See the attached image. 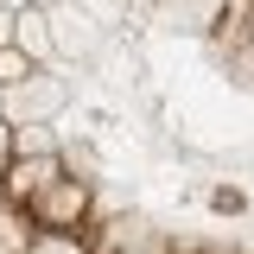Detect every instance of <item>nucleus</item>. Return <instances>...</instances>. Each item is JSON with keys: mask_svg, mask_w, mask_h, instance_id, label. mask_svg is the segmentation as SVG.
Instances as JSON below:
<instances>
[{"mask_svg": "<svg viewBox=\"0 0 254 254\" xmlns=\"http://www.w3.org/2000/svg\"><path fill=\"white\" fill-rule=\"evenodd\" d=\"M64 172H70L64 153H13L0 165V203H6V210H26L32 197L51 185V178H64Z\"/></svg>", "mask_w": 254, "mask_h": 254, "instance_id": "obj_3", "label": "nucleus"}, {"mask_svg": "<svg viewBox=\"0 0 254 254\" xmlns=\"http://www.w3.org/2000/svg\"><path fill=\"white\" fill-rule=\"evenodd\" d=\"M26 254H89V248H83V235H58V229H32Z\"/></svg>", "mask_w": 254, "mask_h": 254, "instance_id": "obj_6", "label": "nucleus"}, {"mask_svg": "<svg viewBox=\"0 0 254 254\" xmlns=\"http://www.w3.org/2000/svg\"><path fill=\"white\" fill-rule=\"evenodd\" d=\"M0 6H26V0H0Z\"/></svg>", "mask_w": 254, "mask_h": 254, "instance_id": "obj_12", "label": "nucleus"}, {"mask_svg": "<svg viewBox=\"0 0 254 254\" xmlns=\"http://www.w3.org/2000/svg\"><path fill=\"white\" fill-rule=\"evenodd\" d=\"M210 203H216V210H242V190H229V185H216V190H210Z\"/></svg>", "mask_w": 254, "mask_h": 254, "instance_id": "obj_8", "label": "nucleus"}, {"mask_svg": "<svg viewBox=\"0 0 254 254\" xmlns=\"http://www.w3.org/2000/svg\"><path fill=\"white\" fill-rule=\"evenodd\" d=\"M248 89H254V83H248Z\"/></svg>", "mask_w": 254, "mask_h": 254, "instance_id": "obj_13", "label": "nucleus"}, {"mask_svg": "<svg viewBox=\"0 0 254 254\" xmlns=\"http://www.w3.org/2000/svg\"><path fill=\"white\" fill-rule=\"evenodd\" d=\"M13 26H19V6H0V45H13Z\"/></svg>", "mask_w": 254, "mask_h": 254, "instance_id": "obj_9", "label": "nucleus"}, {"mask_svg": "<svg viewBox=\"0 0 254 254\" xmlns=\"http://www.w3.org/2000/svg\"><path fill=\"white\" fill-rule=\"evenodd\" d=\"M26 6H45V13H51V6H58V0H26Z\"/></svg>", "mask_w": 254, "mask_h": 254, "instance_id": "obj_11", "label": "nucleus"}, {"mask_svg": "<svg viewBox=\"0 0 254 254\" xmlns=\"http://www.w3.org/2000/svg\"><path fill=\"white\" fill-rule=\"evenodd\" d=\"M6 140H13V153H58V127H38V121L6 127Z\"/></svg>", "mask_w": 254, "mask_h": 254, "instance_id": "obj_5", "label": "nucleus"}, {"mask_svg": "<svg viewBox=\"0 0 254 254\" xmlns=\"http://www.w3.org/2000/svg\"><path fill=\"white\" fill-rule=\"evenodd\" d=\"M26 222H32V229H58V235H76L83 222H95V185H89V178H76V172L51 178V185H45V190L26 203Z\"/></svg>", "mask_w": 254, "mask_h": 254, "instance_id": "obj_2", "label": "nucleus"}, {"mask_svg": "<svg viewBox=\"0 0 254 254\" xmlns=\"http://www.w3.org/2000/svg\"><path fill=\"white\" fill-rule=\"evenodd\" d=\"M13 159V140H6V121H0V165Z\"/></svg>", "mask_w": 254, "mask_h": 254, "instance_id": "obj_10", "label": "nucleus"}, {"mask_svg": "<svg viewBox=\"0 0 254 254\" xmlns=\"http://www.w3.org/2000/svg\"><path fill=\"white\" fill-rule=\"evenodd\" d=\"M70 76H64L58 64H38L26 83H13V89H0V121L6 127H26V121H38V127H58V115L70 108Z\"/></svg>", "mask_w": 254, "mask_h": 254, "instance_id": "obj_1", "label": "nucleus"}, {"mask_svg": "<svg viewBox=\"0 0 254 254\" xmlns=\"http://www.w3.org/2000/svg\"><path fill=\"white\" fill-rule=\"evenodd\" d=\"M32 70H38V64H32L26 51H19V45H0V89H13V83H26Z\"/></svg>", "mask_w": 254, "mask_h": 254, "instance_id": "obj_7", "label": "nucleus"}, {"mask_svg": "<svg viewBox=\"0 0 254 254\" xmlns=\"http://www.w3.org/2000/svg\"><path fill=\"white\" fill-rule=\"evenodd\" d=\"M13 45H19L32 64H58V45H51V13H45V6H19Z\"/></svg>", "mask_w": 254, "mask_h": 254, "instance_id": "obj_4", "label": "nucleus"}]
</instances>
